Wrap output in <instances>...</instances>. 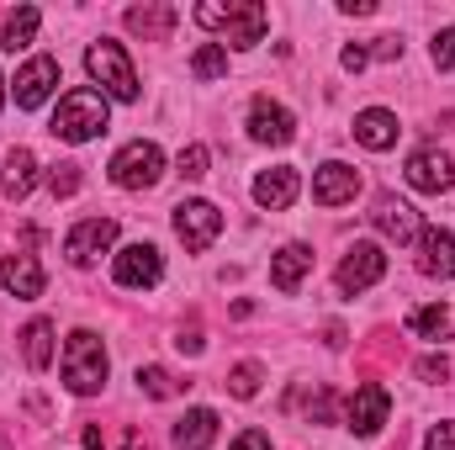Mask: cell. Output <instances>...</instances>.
Instances as JSON below:
<instances>
[{"instance_id":"obj_25","label":"cell","mask_w":455,"mask_h":450,"mask_svg":"<svg viewBox=\"0 0 455 450\" xmlns=\"http://www.w3.org/2000/svg\"><path fill=\"white\" fill-rule=\"evenodd\" d=\"M408 329H413L419 339H451L455 318H451L445 302H429V308H413V313H408Z\"/></svg>"},{"instance_id":"obj_2","label":"cell","mask_w":455,"mask_h":450,"mask_svg":"<svg viewBox=\"0 0 455 450\" xmlns=\"http://www.w3.org/2000/svg\"><path fill=\"white\" fill-rule=\"evenodd\" d=\"M196 21L202 27H212V32H223V48H254V43H265V5L259 0H207V5H196Z\"/></svg>"},{"instance_id":"obj_4","label":"cell","mask_w":455,"mask_h":450,"mask_svg":"<svg viewBox=\"0 0 455 450\" xmlns=\"http://www.w3.org/2000/svg\"><path fill=\"white\" fill-rule=\"evenodd\" d=\"M85 69H91V80L101 85V96H112V101H138V75H132V59H127V48L122 43H91L85 48Z\"/></svg>"},{"instance_id":"obj_39","label":"cell","mask_w":455,"mask_h":450,"mask_svg":"<svg viewBox=\"0 0 455 450\" xmlns=\"http://www.w3.org/2000/svg\"><path fill=\"white\" fill-rule=\"evenodd\" d=\"M175 344H180V350H186V355H202V334H196V329H191V334H186V329H180V339H175Z\"/></svg>"},{"instance_id":"obj_38","label":"cell","mask_w":455,"mask_h":450,"mask_svg":"<svg viewBox=\"0 0 455 450\" xmlns=\"http://www.w3.org/2000/svg\"><path fill=\"white\" fill-rule=\"evenodd\" d=\"M339 11H344V16H371V11H376V0H339Z\"/></svg>"},{"instance_id":"obj_10","label":"cell","mask_w":455,"mask_h":450,"mask_svg":"<svg viewBox=\"0 0 455 450\" xmlns=\"http://www.w3.org/2000/svg\"><path fill=\"white\" fill-rule=\"evenodd\" d=\"M112 244H116V223L112 218H85V223L69 228V238H64V260L85 270V265H96Z\"/></svg>"},{"instance_id":"obj_21","label":"cell","mask_w":455,"mask_h":450,"mask_svg":"<svg viewBox=\"0 0 455 450\" xmlns=\"http://www.w3.org/2000/svg\"><path fill=\"white\" fill-rule=\"evenodd\" d=\"M212 440H218L212 408H191L186 419H175V450H212Z\"/></svg>"},{"instance_id":"obj_26","label":"cell","mask_w":455,"mask_h":450,"mask_svg":"<svg viewBox=\"0 0 455 450\" xmlns=\"http://www.w3.org/2000/svg\"><path fill=\"white\" fill-rule=\"evenodd\" d=\"M37 21H43V11H37V5L11 11V16H5V32H0V48H11V53H16V48H27V43L37 37Z\"/></svg>"},{"instance_id":"obj_16","label":"cell","mask_w":455,"mask_h":450,"mask_svg":"<svg viewBox=\"0 0 455 450\" xmlns=\"http://www.w3.org/2000/svg\"><path fill=\"white\" fill-rule=\"evenodd\" d=\"M43 286H48V276H43V265L32 254H5L0 260V292L5 297L32 302V297H43Z\"/></svg>"},{"instance_id":"obj_37","label":"cell","mask_w":455,"mask_h":450,"mask_svg":"<svg viewBox=\"0 0 455 450\" xmlns=\"http://www.w3.org/2000/svg\"><path fill=\"white\" fill-rule=\"evenodd\" d=\"M233 450H270V440H265L259 430H243V435L233 440Z\"/></svg>"},{"instance_id":"obj_24","label":"cell","mask_w":455,"mask_h":450,"mask_svg":"<svg viewBox=\"0 0 455 450\" xmlns=\"http://www.w3.org/2000/svg\"><path fill=\"white\" fill-rule=\"evenodd\" d=\"M21 355H27L32 371H48V366H53V324H48V318H32V324L21 329Z\"/></svg>"},{"instance_id":"obj_40","label":"cell","mask_w":455,"mask_h":450,"mask_svg":"<svg viewBox=\"0 0 455 450\" xmlns=\"http://www.w3.org/2000/svg\"><path fill=\"white\" fill-rule=\"evenodd\" d=\"M85 450H107V440H101V430H96V424L85 430Z\"/></svg>"},{"instance_id":"obj_32","label":"cell","mask_w":455,"mask_h":450,"mask_svg":"<svg viewBox=\"0 0 455 450\" xmlns=\"http://www.w3.org/2000/svg\"><path fill=\"white\" fill-rule=\"evenodd\" d=\"M429 53H435V69H455V27H440L435 32V48Z\"/></svg>"},{"instance_id":"obj_11","label":"cell","mask_w":455,"mask_h":450,"mask_svg":"<svg viewBox=\"0 0 455 450\" xmlns=\"http://www.w3.org/2000/svg\"><path fill=\"white\" fill-rule=\"evenodd\" d=\"M387 414H392L387 387H381V382H365V387H355V398H349V408H344V424H349L360 440H371V435L387 424Z\"/></svg>"},{"instance_id":"obj_5","label":"cell","mask_w":455,"mask_h":450,"mask_svg":"<svg viewBox=\"0 0 455 450\" xmlns=\"http://www.w3.org/2000/svg\"><path fill=\"white\" fill-rule=\"evenodd\" d=\"M159 175H164V154H159V143H127V149H116L112 159V181L122 191H148V186H159Z\"/></svg>"},{"instance_id":"obj_3","label":"cell","mask_w":455,"mask_h":450,"mask_svg":"<svg viewBox=\"0 0 455 450\" xmlns=\"http://www.w3.org/2000/svg\"><path fill=\"white\" fill-rule=\"evenodd\" d=\"M48 133L64 138V143H91V138H101V133H107V96H101V91H69V96L59 101L53 122H48Z\"/></svg>"},{"instance_id":"obj_22","label":"cell","mask_w":455,"mask_h":450,"mask_svg":"<svg viewBox=\"0 0 455 450\" xmlns=\"http://www.w3.org/2000/svg\"><path fill=\"white\" fill-rule=\"evenodd\" d=\"M175 21H180L175 5H132V11H127V32L154 37V43H164V37L175 32Z\"/></svg>"},{"instance_id":"obj_31","label":"cell","mask_w":455,"mask_h":450,"mask_svg":"<svg viewBox=\"0 0 455 450\" xmlns=\"http://www.w3.org/2000/svg\"><path fill=\"white\" fill-rule=\"evenodd\" d=\"M207 159H212V154H207V143H191V149H180L175 170H180L186 181H202V175H207Z\"/></svg>"},{"instance_id":"obj_34","label":"cell","mask_w":455,"mask_h":450,"mask_svg":"<svg viewBox=\"0 0 455 450\" xmlns=\"http://www.w3.org/2000/svg\"><path fill=\"white\" fill-rule=\"evenodd\" d=\"M424 450H455V424H451V419H440V424L429 430V440H424Z\"/></svg>"},{"instance_id":"obj_18","label":"cell","mask_w":455,"mask_h":450,"mask_svg":"<svg viewBox=\"0 0 455 450\" xmlns=\"http://www.w3.org/2000/svg\"><path fill=\"white\" fill-rule=\"evenodd\" d=\"M307 270H313V249H307V244H281V249L270 254V286L286 292V297L307 281Z\"/></svg>"},{"instance_id":"obj_28","label":"cell","mask_w":455,"mask_h":450,"mask_svg":"<svg viewBox=\"0 0 455 450\" xmlns=\"http://www.w3.org/2000/svg\"><path fill=\"white\" fill-rule=\"evenodd\" d=\"M138 387H143L148 398H175V392H180V382H175L164 366H138Z\"/></svg>"},{"instance_id":"obj_41","label":"cell","mask_w":455,"mask_h":450,"mask_svg":"<svg viewBox=\"0 0 455 450\" xmlns=\"http://www.w3.org/2000/svg\"><path fill=\"white\" fill-rule=\"evenodd\" d=\"M0 107H5V80H0Z\"/></svg>"},{"instance_id":"obj_6","label":"cell","mask_w":455,"mask_h":450,"mask_svg":"<svg viewBox=\"0 0 455 450\" xmlns=\"http://www.w3.org/2000/svg\"><path fill=\"white\" fill-rule=\"evenodd\" d=\"M381 276H387V254H381V244H376V238H360V244H349V249H344V260H339V292H344V297L371 292Z\"/></svg>"},{"instance_id":"obj_13","label":"cell","mask_w":455,"mask_h":450,"mask_svg":"<svg viewBox=\"0 0 455 450\" xmlns=\"http://www.w3.org/2000/svg\"><path fill=\"white\" fill-rule=\"evenodd\" d=\"M355 191H360V170L355 165L329 159V165L313 170V202L318 207H344V202H355Z\"/></svg>"},{"instance_id":"obj_33","label":"cell","mask_w":455,"mask_h":450,"mask_svg":"<svg viewBox=\"0 0 455 450\" xmlns=\"http://www.w3.org/2000/svg\"><path fill=\"white\" fill-rule=\"evenodd\" d=\"M307 419H313V424H329V419H334V392H329V387H318V398L307 403Z\"/></svg>"},{"instance_id":"obj_35","label":"cell","mask_w":455,"mask_h":450,"mask_svg":"<svg viewBox=\"0 0 455 450\" xmlns=\"http://www.w3.org/2000/svg\"><path fill=\"white\" fill-rule=\"evenodd\" d=\"M419 376H424V382H445V376H451V360H445V355H424V360H419Z\"/></svg>"},{"instance_id":"obj_20","label":"cell","mask_w":455,"mask_h":450,"mask_svg":"<svg viewBox=\"0 0 455 450\" xmlns=\"http://www.w3.org/2000/svg\"><path fill=\"white\" fill-rule=\"evenodd\" d=\"M397 133H403V127H397V117L387 112V107H365V112L355 117V143H365V149H376V154L392 149Z\"/></svg>"},{"instance_id":"obj_1","label":"cell","mask_w":455,"mask_h":450,"mask_svg":"<svg viewBox=\"0 0 455 450\" xmlns=\"http://www.w3.org/2000/svg\"><path fill=\"white\" fill-rule=\"evenodd\" d=\"M112 376V360H107V344L91 334V329H75L64 344V387L75 398H96Z\"/></svg>"},{"instance_id":"obj_36","label":"cell","mask_w":455,"mask_h":450,"mask_svg":"<svg viewBox=\"0 0 455 450\" xmlns=\"http://www.w3.org/2000/svg\"><path fill=\"white\" fill-rule=\"evenodd\" d=\"M339 64H344V69H349V75H360V69L371 64V48H355V43H349V48H344V53H339Z\"/></svg>"},{"instance_id":"obj_7","label":"cell","mask_w":455,"mask_h":450,"mask_svg":"<svg viewBox=\"0 0 455 450\" xmlns=\"http://www.w3.org/2000/svg\"><path fill=\"white\" fill-rule=\"evenodd\" d=\"M112 276H116V286L148 292V286H159V281H164V254H159L154 244H127V249H116Z\"/></svg>"},{"instance_id":"obj_9","label":"cell","mask_w":455,"mask_h":450,"mask_svg":"<svg viewBox=\"0 0 455 450\" xmlns=\"http://www.w3.org/2000/svg\"><path fill=\"white\" fill-rule=\"evenodd\" d=\"M175 233H180V244H186L191 254H202V249L218 244L223 213H218L212 202H180V207H175Z\"/></svg>"},{"instance_id":"obj_17","label":"cell","mask_w":455,"mask_h":450,"mask_svg":"<svg viewBox=\"0 0 455 450\" xmlns=\"http://www.w3.org/2000/svg\"><path fill=\"white\" fill-rule=\"evenodd\" d=\"M419 270L429 276V281H451L455 276V233L451 228H424L419 233Z\"/></svg>"},{"instance_id":"obj_14","label":"cell","mask_w":455,"mask_h":450,"mask_svg":"<svg viewBox=\"0 0 455 450\" xmlns=\"http://www.w3.org/2000/svg\"><path fill=\"white\" fill-rule=\"evenodd\" d=\"M371 223H376V233H381V238H392V244H419V233H424L419 213H413L403 197H376Z\"/></svg>"},{"instance_id":"obj_29","label":"cell","mask_w":455,"mask_h":450,"mask_svg":"<svg viewBox=\"0 0 455 450\" xmlns=\"http://www.w3.org/2000/svg\"><path fill=\"white\" fill-rule=\"evenodd\" d=\"M228 392H233V398H254V392H259V360H238V366L228 371Z\"/></svg>"},{"instance_id":"obj_30","label":"cell","mask_w":455,"mask_h":450,"mask_svg":"<svg viewBox=\"0 0 455 450\" xmlns=\"http://www.w3.org/2000/svg\"><path fill=\"white\" fill-rule=\"evenodd\" d=\"M80 181H85V175H80V165H75V159H64V165H53V170H48V191H53V197H75V191H80Z\"/></svg>"},{"instance_id":"obj_8","label":"cell","mask_w":455,"mask_h":450,"mask_svg":"<svg viewBox=\"0 0 455 450\" xmlns=\"http://www.w3.org/2000/svg\"><path fill=\"white\" fill-rule=\"evenodd\" d=\"M53 91H59V59L37 53V59H27V64L16 69V85H11V96H16V107H21V112H37V107H43Z\"/></svg>"},{"instance_id":"obj_23","label":"cell","mask_w":455,"mask_h":450,"mask_svg":"<svg viewBox=\"0 0 455 450\" xmlns=\"http://www.w3.org/2000/svg\"><path fill=\"white\" fill-rule=\"evenodd\" d=\"M32 186H37V159H32V149H11V154H5V181H0V191H5L11 202H21Z\"/></svg>"},{"instance_id":"obj_42","label":"cell","mask_w":455,"mask_h":450,"mask_svg":"<svg viewBox=\"0 0 455 450\" xmlns=\"http://www.w3.org/2000/svg\"><path fill=\"white\" fill-rule=\"evenodd\" d=\"M0 450H5V446H0Z\"/></svg>"},{"instance_id":"obj_12","label":"cell","mask_w":455,"mask_h":450,"mask_svg":"<svg viewBox=\"0 0 455 450\" xmlns=\"http://www.w3.org/2000/svg\"><path fill=\"white\" fill-rule=\"evenodd\" d=\"M249 138L281 149V143L297 138V117L286 112L281 101H270V96H254V101H249Z\"/></svg>"},{"instance_id":"obj_15","label":"cell","mask_w":455,"mask_h":450,"mask_svg":"<svg viewBox=\"0 0 455 450\" xmlns=\"http://www.w3.org/2000/svg\"><path fill=\"white\" fill-rule=\"evenodd\" d=\"M408 186H413V191H424V197L451 191V186H455V159H451V154H440V149H419V154L408 159Z\"/></svg>"},{"instance_id":"obj_19","label":"cell","mask_w":455,"mask_h":450,"mask_svg":"<svg viewBox=\"0 0 455 450\" xmlns=\"http://www.w3.org/2000/svg\"><path fill=\"white\" fill-rule=\"evenodd\" d=\"M297 191H302V181H297L291 165H275V170H265V175L254 181V202H259L265 213H286V207L297 202Z\"/></svg>"},{"instance_id":"obj_27","label":"cell","mask_w":455,"mask_h":450,"mask_svg":"<svg viewBox=\"0 0 455 450\" xmlns=\"http://www.w3.org/2000/svg\"><path fill=\"white\" fill-rule=\"evenodd\" d=\"M191 75H196V80H218V75H228V48H223V43H207V48H196V59H191Z\"/></svg>"}]
</instances>
